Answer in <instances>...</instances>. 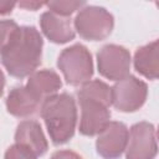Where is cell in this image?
Here are the masks:
<instances>
[{"instance_id": "8fae6325", "label": "cell", "mask_w": 159, "mask_h": 159, "mask_svg": "<svg viewBox=\"0 0 159 159\" xmlns=\"http://www.w3.org/2000/svg\"><path fill=\"white\" fill-rule=\"evenodd\" d=\"M15 142L31 150L36 157L43 155L48 149V143L40 123L32 119L19 123L15 132Z\"/></svg>"}, {"instance_id": "4fadbf2b", "label": "cell", "mask_w": 159, "mask_h": 159, "mask_svg": "<svg viewBox=\"0 0 159 159\" xmlns=\"http://www.w3.org/2000/svg\"><path fill=\"white\" fill-rule=\"evenodd\" d=\"M26 87L41 102H43L46 98L57 94L58 89L62 87V81L55 71L40 70L29 76Z\"/></svg>"}, {"instance_id": "52a82bcc", "label": "cell", "mask_w": 159, "mask_h": 159, "mask_svg": "<svg viewBox=\"0 0 159 159\" xmlns=\"http://www.w3.org/2000/svg\"><path fill=\"white\" fill-rule=\"evenodd\" d=\"M97 66L98 72L104 78L117 82L129 75L130 53L123 46L106 45L97 53Z\"/></svg>"}, {"instance_id": "ba28073f", "label": "cell", "mask_w": 159, "mask_h": 159, "mask_svg": "<svg viewBox=\"0 0 159 159\" xmlns=\"http://www.w3.org/2000/svg\"><path fill=\"white\" fill-rule=\"evenodd\" d=\"M81 106L80 133L87 137L99 134L111 122L109 106L91 98H78Z\"/></svg>"}, {"instance_id": "7c38bea8", "label": "cell", "mask_w": 159, "mask_h": 159, "mask_svg": "<svg viewBox=\"0 0 159 159\" xmlns=\"http://www.w3.org/2000/svg\"><path fill=\"white\" fill-rule=\"evenodd\" d=\"M41 103L42 102L26 86L14 87L6 98L7 112L19 118L32 116L37 112Z\"/></svg>"}, {"instance_id": "2e32d148", "label": "cell", "mask_w": 159, "mask_h": 159, "mask_svg": "<svg viewBox=\"0 0 159 159\" xmlns=\"http://www.w3.org/2000/svg\"><path fill=\"white\" fill-rule=\"evenodd\" d=\"M45 5H47L50 11H52L57 15L68 17L75 11L81 10L83 6H86V2L84 1H68L67 0V1H50V2H46Z\"/></svg>"}, {"instance_id": "5b68a950", "label": "cell", "mask_w": 159, "mask_h": 159, "mask_svg": "<svg viewBox=\"0 0 159 159\" xmlns=\"http://www.w3.org/2000/svg\"><path fill=\"white\" fill-rule=\"evenodd\" d=\"M148 86L142 80L128 75L111 87L112 106L120 112H135L147 101Z\"/></svg>"}, {"instance_id": "d6986e66", "label": "cell", "mask_w": 159, "mask_h": 159, "mask_svg": "<svg viewBox=\"0 0 159 159\" xmlns=\"http://www.w3.org/2000/svg\"><path fill=\"white\" fill-rule=\"evenodd\" d=\"M51 159H82V157L72 150H57L52 154Z\"/></svg>"}, {"instance_id": "9c48e42d", "label": "cell", "mask_w": 159, "mask_h": 159, "mask_svg": "<svg viewBox=\"0 0 159 159\" xmlns=\"http://www.w3.org/2000/svg\"><path fill=\"white\" fill-rule=\"evenodd\" d=\"M128 128L122 122H109L96 140L97 153L103 159H118L125 150Z\"/></svg>"}, {"instance_id": "8992f818", "label": "cell", "mask_w": 159, "mask_h": 159, "mask_svg": "<svg viewBox=\"0 0 159 159\" xmlns=\"http://www.w3.org/2000/svg\"><path fill=\"white\" fill-rule=\"evenodd\" d=\"M125 159H155L157 130L149 122H139L132 125L128 133Z\"/></svg>"}, {"instance_id": "9a60e30c", "label": "cell", "mask_w": 159, "mask_h": 159, "mask_svg": "<svg viewBox=\"0 0 159 159\" xmlns=\"http://www.w3.org/2000/svg\"><path fill=\"white\" fill-rule=\"evenodd\" d=\"M78 98H91L97 99L107 106L112 104L111 101V87L99 80H93L83 83L77 93Z\"/></svg>"}, {"instance_id": "7a4b0ae2", "label": "cell", "mask_w": 159, "mask_h": 159, "mask_svg": "<svg viewBox=\"0 0 159 159\" xmlns=\"http://www.w3.org/2000/svg\"><path fill=\"white\" fill-rule=\"evenodd\" d=\"M41 117L53 144L67 143L75 134L77 124V107L68 93L53 94L41 103Z\"/></svg>"}, {"instance_id": "ac0fdd59", "label": "cell", "mask_w": 159, "mask_h": 159, "mask_svg": "<svg viewBox=\"0 0 159 159\" xmlns=\"http://www.w3.org/2000/svg\"><path fill=\"white\" fill-rule=\"evenodd\" d=\"M4 159H37V157L27 148L15 143L7 148Z\"/></svg>"}, {"instance_id": "277c9868", "label": "cell", "mask_w": 159, "mask_h": 159, "mask_svg": "<svg viewBox=\"0 0 159 159\" xmlns=\"http://www.w3.org/2000/svg\"><path fill=\"white\" fill-rule=\"evenodd\" d=\"M113 15L102 6H83L73 20L77 34L88 41H101L108 37L113 30Z\"/></svg>"}, {"instance_id": "e0dca14e", "label": "cell", "mask_w": 159, "mask_h": 159, "mask_svg": "<svg viewBox=\"0 0 159 159\" xmlns=\"http://www.w3.org/2000/svg\"><path fill=\"white\" fill-rule=\"evenodd\" d=\"M19 29V25L12 20H0V55L9 45L14 34Z\"/></svg>"}, {"instance_id": "5bb4252c", "label": "cell", "mask_w": 159, "mask_h": 159, "mask_svg": "<svg viewBox=\"0 0 159 159\" xmlns=\"http://www.w3.org/2000/svg\"><path fill=\"white\" fill-rule=\"evenodd\" d=\"M134 68L148 80H157L159 73L158 65V40L139 47L134 55Z\"/></svg>"}, {"instance_id": "7402d4cb", "label": "cell", "mask_w": 159, "mask_h": 159, "mask_svg": "<svg viewBox=\"0 0 159 159\" xmlns=\"http://www.w3.org/2000/svg\"><path fill=\"white\" fill-rule=\"evenodd\" d=\"M4 87H5V76H4L2 71L0 70V97L4 93Z\"/></svg>"}, {"instance_id": "30bf717a", "label": "cell", "mask_w": 159, "mask_h": 159, "mask_svg": "<svg viewBox=\"0 0 159 159\" xmlns=\"http://www.w3.org/2000/svg\"><path fill=\"white\" fill-rule=\"evenodd\" d=\"M40 26L43 35L53 43H66L73 40L76 35L72 20L52 11H46L41 15Z\"/></svg>"}, {"instance_id": "6da1fadb", "label": "cell", "mask_w": 159, "mask_h": 159, "mask_svg": "<svg viewBox=\"0 0 159 159\" xmlns=\"http://www.w3.org/2000/svg\"><path fill=\"white\" fill-rule=\"evenodd\" d=\"M43 40L34 26H19L9 45L1 52V62L10 76L24 78L32 75L41 63Z\"/></svg>"}, {"instance_id": "3957f363", "label": "cell", "mask_w": 159, "mask_h": 159, "mask_svg": "<svg viewBox=\"0 0 159 159\" xmlns=\"http://www.w3.org/2000/svg\"><path fill=\"white\" fill-rule=\"evenodd\" d=\"M57 67L71 86H82L93 76L92 55L81 43H75L65 48L58 56Z\"/></svg>"}, {"instance_id": "44dd1931", "label": "cell", "mask_w": 159, "mask_h": 159, "mask_svg": "<svg viewBox=\"0 0 159 159\" xmlns=\"http://www.w3.org/2000/svg\"><path fill=\"white\" fill-rule=\"evenodd\" d=\"M20 7H24L26 10H37L41 6L45 5V2H39V1H21L17 4Z\"/></svg>"}, {"instance_id": "ffe728a7", "label": "cell", "mask_w": 159, "mask_h": 159, "mask_svg": "<svg viewBox=\"0 0 159 159\" xmlns=\"http://www.w3.org/2000/svg\"><path fill=\"white\" fill-rule=\"evenodd\" d=\"M15 5H16V2H14V1H2V0H0V15L10 14L14 10Z\"/></svg>"}]
</instances>
